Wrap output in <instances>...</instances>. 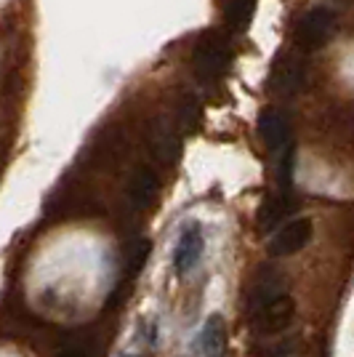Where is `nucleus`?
Returning a JSON list of instances; mask_svg holds the SVG:
<instances>
[{"label":"nucleus","instance_id":"f257e3e1","mask_svg":"<svg viewBox=\"0 0 354 357\" xmlns=\"http://www.w3.org/2000/svg\"><path fill=\"white\" fill-rule=\"evenodd\" d=\"M226 61H229V40L219 30H208L197 38L192 48V67L194 75L203 83H216L226 73Z\"/></svg>","mask_w":354,"mask_h":357},{"label":"nucleus","instance_id":"39448f33","mask_svg":"<svg viewBox=\"0 0 354 357\" xmlns=\"http://www.w3.org/2000/svg\"><path fill=\"white\" fill-rule=\"evenodd\" d=\"M259 136L266 144L269 152L275 155H285L291 152L288 144H291V123H288V115L282 109H264L259 115Z\"/></svg>","mask_w":354,"mask_h":357},{"label":"nucleus","instance_id":"20e7f679","mask_svg":"<svg viewBox=\"0 0 354 357\" xmlns=\"http://www.w3.org/2000/svg\"><path fill=\"white\" fill-rule=\"evenodd\" d=\"M311 232H314V224L307 216H298V219H291V222L280 227V232L269 240V256L275 259H282V256H293L301 248H307V243L311 240Z\"/></svg>","mask_w":354,"mask_h":357},{"label":"nucleus","instance_id":"9b49d317","mask_svg":"<svg viewBox=\"0 0 354 357\" xmlns=\"http://www.w3.org/2000/svg\"><path fill=\"white\" fill-rule=\"evenodd\" d=\"M256 14V0H226L224 6V19L232 32H245Z\"/></svg>","mask_w":354,"mask_h":357},{"label":"nucleus","instance_id":"1a4fd4ad","mask_svg":"<svg viewBox=\"0 0 354 357\" xmlns=\"http://www.w3.org/2000/svg\"><path fill=\"white\" fill-rule=\"evenodd\" d=\"M293 211V203H291V195L288 192H280L275 195V197H266L264 203H261V208L256 213V222H259V229L261 232H269V229H275L280 222H285V216Z\"/></svg>","mask_w":354,"mask_h":357},{"label":"nucleus","instance_id":"423d86ee","mask_svg":"<svg viewBox=\"0 0 354 357\" xmlns=\"http://www.w3.org/2000/svg\"><path fill=\"white\" fill-rule=\"evenodd\" d=\"M203 248H206V240H203V229H200V224H184L181 227V232H178V240H176V248H174V267L176 272H190L194 269V264L200 261V256H203Z\"/></svg>","mask_w":354,"mask_h":357},{"label":"nucleus","instance_id":"7ed1b4c3","mask_svg":"<svg viewBox=\"0 0 354 357\" xmlns=\"http://www.w3.org/2000/svg\"><path fill=\"white\" fill-rule=\"evenodd\" d=\"M295 320V301L291 294H277L264 301L256 312V331L261 336H277L293 326Z\"/></svg>","mask_w":354,"mask_h":357},{"label":"nucleus","instance_id":"6e6552de","mask_svg":"<svg viewBox=\"0 0 354 357\" xmlns=\"http://www.w3.org/2000/svg\"><path fill=\"white\" fill-rule=\"evenodd\" d=\"M149 142H152V152H155L157 160H162V163H176L178 152H181V136H178V131L168 120H157L152 126Z\"/></svg>","mask_w":354,"mask_h":357},{"label":"nucleus","instance_id":"9d476101","mask_svg":"<svg viewBox=\"0 0 354 357\" xmlns=\"http://www.w3.org/2000/svg\"><path fill=\"white\" fill-rule=\"evenodd\" d=\"M200 349L206 357H224L226 349V323L222 314H210L200 331Z\"/></svg>","mask_w":354,"mask_h":357},{"label":"nucleus","instance_id":"f03ea898","mask_svg":"<svg viewBox=\"0 0 354 357\" xmlns=\"http://www.w3.org/2000/svg\"><path fill=\"white\" fill-rule=\"evenodd\" d=\"M339 30V19L330 8H311L298 19L295 24V45L301 51H320L323 45L333 40V35Z\"/></svg>","mask_w":354,"mask_h":357},{"label":"nucleus","instance_id":"0eeeda50","mask_svg":"<svg viewBox=\"0 0 354 357\" xmlns=\"http://www.w3.org/2000/svg\"><path fill=\"white\" fill-rule=\"evenodd\" d=\"M157 190H160V178H157V174H155L149 165H139V168L131 174V178H128V190H125L131 208H136V211L149 208L152 200L157 197Z\"/></svg>","mask_w":354,"mask_h":357},{"label":"nucleus","instance_id":"f8f14e48","mask_svg":"<svg viewBox=\"0 0 354 357\" xmlns=\"http://www.w3.org/2000/svg\"><path fill=\"white\" fill-rule=\"evenodd\" d=\"M176 115H178V134H192L194 128L200 126V105L194 96H181L176 107Z\"/></svg>","mask_w":354,"mask_h":357},{"label":"nucleus","instance_id":"4468645a","mask_svg":"<svg viewBox=\"0 0 354 357\" xmlns=\"http://www.w3.org/2000/svg\"><path fill=\"white\" fill-rule=\"evenodd\" d=\"M59 357H91V355L83 347H77V344H67V347L59 349Z\"/></svg>","mask_w":354,"mask_h":357},{"label":"nucleus","instance_id":"ddd939ff","mask_svg":"<svg viewBox=\"0 0 354 357\" xmlns=\"http://www.w3.org/2000/svg\"><path fill=\"white\" fill-rule=\"evenodd\" d=\"M149 253H152V243H149V240H139V243H133V248L128 251V264H125L128 278H136V275L144 269Z\"/></svg>","mask_w":354,"mask_h":357}]
</instances>
